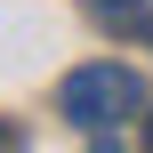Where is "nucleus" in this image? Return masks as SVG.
I'll return each instance as SVG.
<instances>
[{
	"mask_svg": "<svg viewBox=\"0 0 153 153\" xmlns=\"http://www.w3.org/2000/svg\"><path fill=\"white\" fill-rule=\"evenodd\" d=\"M145 153H153V113H145Z\"/></svg>",
	"mask_w": 153,
	"mask_h": 153,
	"instance_id": "obj_5",
	"label": "nucleus"
},
{
	"mask_svg": "<svg viewBox=\"0 0 153 153\" xmlns=\"http://www.w3.org/2000/svg\"><path fill=\"white\" fill-rule=\"evenodd\" d=\"M89 137H97V145H89V153H121V145H113V137H105V129H89Z\"/></svg>",
	"mask_w": 153,
	"mask_h": 153,
	"instance_id": "obj_3",
	"label": "nucleus"
},
{
	"mask_svg": "<svg viewBox=\"0 0 153 153\" xmlns=\"http://www.w3.org/2000/svg\"><path fill=\"white\" fill-rule=\"evenodd\" d=\"M0 153H24V145H16V129H0Z\"/></svg>",
	"mask_w": 153,
	"mask_h": 153,
	"instance_id": "obj_4",
	"label": "nucleus"
},
{
	"mask_svg": "<svg viewBox=\"0 0 153 153\" xmlns=\"http://www.w3.org/2000/svg\"><path fill=\"white\" fill-rule=\"evenodd\" d=\"M137 105H145V81H137L129 65H73L65 89H56V113H65L73 129H113V121H129Z\"/></svg>",
	"mask_w": 153,
	"mask_h": 153,
	"instance_id": "obj_1",
	"label": "nucleus"
},
{
	"mask_svg": "<svg viewBox=\"0 0 153 153\" xmlns=\"http://www.w3.org/2000/svg\"><path fill=\"white\" fill-rule=\"evenodd\" d=\"M97 24L129 32V40H153V0H97Z\"/></svg>",
	"mask_w": 153,
	"mask_h": 153,
	"instance_id": "obj_2",
	"label": "nucleus"
}]
</instances>
